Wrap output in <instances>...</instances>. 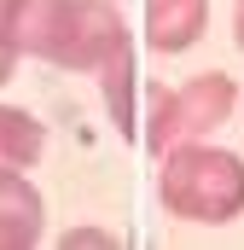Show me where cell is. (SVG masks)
<instances>
[{"label": "cell", "instance_id": "ba28073f", "mask_svg": "<svg viewBox=\"0 0 244 250\" xmlns=\"http://www.w3.org/2000/svg\"><path fill=\"white\" fill-rule=\"evenodd\" d=\"M181 140H186V128H181V99H175V87H151V93H145V151L163 157V151H175Z\"/></svg>", "mask_w": 244, "mask_h": 250}, {"label": "cell", "instance_id": "4fadbf2b", "mask_svg": "<svg viewBox=\"0 0 244 250\" xmlns=\"http://www.w3.org/2000/svg\"><path fill=\"white\" fill-rule=\"evenodd\" d=\"M239 111H244V99H239Z\"/></svg>", "mask_w": 244, "mask_h": 250}, {"label": "cell", "instance_id": "7c38bea8", "mask_svg": "<svg viewBox=\"0 0 244 250\" xmlns=\"http://www.w3.org/2000/svg\"><path fill=\"white\" fill-rule=\"evenodd\" d=\"M233 41H239V53H244V0L233 6Z\"/></svg>", "mask_w": 244, "mask_h": 250}, {"label": "cell", "instance_id": "3957f363", "mask_svg": "<svg viewBox=\"0 0 244 250\" xmlns=\"http://www.w3.org/2000/svg\"><path fill=\"white\" fill-rule=\"evenodd\" d=\"M175 99H181V128L186 140H209L221 123H233V111H239V82L227 76V70H198L192 82L175 87Z\"/></svg>", "mask_w": 244, "mask_h": 250}, {"label": "cell", "instance_id": "8992f818", "mask_svg": "<svg viewBox=\"0 0 244 250\" xmlns=\"http://www.w3.org/2000/svg\"><path fill=\"white\" fill-rule=\"evenodd\" d=\"M47 151V123L23 105H0V169H35Z\"/></svg>", "mask_w": 244, "mask_h": 250}, {"label": "cell", "instance_id": "6da1fadb", "mask_svg": "<svg viewBox=\"0 0 244 250\" xmlns=\"http://www.w3.org/2000/svg\"><path fill=\"white\" fill-rule=\"evenodd\" d=\"M18 47L23 59H47L59 70L93 76L117 47H128V23L117 0H29L18 23Z\"/></svg>", "mask_w": 244, "mask_h": 250}, {"label": "cell", "instance_id": "7a4b0ae2", "mask_svg": "<svg viewBox=\"0 0 244 250\" xmlns=\"http://www.w3.org/2000/svg\"><path fill=\"white\" fill-rule=\"evenodd\" d=\"M157 204L175 221L227 227L244 215V157L215 140H181L157 157Z\"/></svg>", "mask_w": 244, "mask_h": 250}, {"label": "cell", "instance_id": "52a82bcc", "mask_svg": "<svg viewBox=\"0 0 244 250\" xmlns=\"http://www.w3.org/2000/svg\"><path fill=\"white\" fill-rule=\"evenodd\" d=\"M93 76H99V93H105V117L128 134V128H134V87H140V70H134V41H128V47H117V53L99 64Z\"/></svg>", "mask_w": 244, "mask_h": 250}, {"label": "cell", "instance_id": "8fae6325", "mask_svg": "<svg viewBox=\"0 0 244 250\" xmlns=\"http://www.w3.org/2000/svg\"><path fill=\"white\" fill-rule=\"evenodd\" d=\"M23 12H29V0H0V35H18Z\"/></svg>", "mask_w": 244, "mask_h": 250}, {"label": "cell", "instance_id": "5b68a950", "mask_svg": "<svg viewBox=\"0 0 244 250\" xmlns=\"http://www.w3.org/2000/svg\"><path fill=\"white\" fill-rule=\"evenodd\" d=\"M47 227V204L23 169H0V250H29Z\"/></svg>", "mask_w": 244, "mask_h": 250}, {"label": "cell", "instance_id": "30bf717a", "mask_svg": "<svg viewBox=\"0 0 244 250\" xmlns=\"http://www.w3.org/2000/svg\"><path fill=\"white\" fill-rule=\"evenodd\" d=\"M18 59H23V47H18V35H0V87L12 82V70H18Z\"/></svg>", "mask_w": 244, "mask_h": 250}, {"label": "cell", "instance_id": "277c9868", "mask_svg": "<svg viewBox=\"0 0 244 250\" xmlns=\"http://www.w3.org/2000/svg\"><path fill=\"white\" fill-rule=\"evenodd\" d=\"M209 29V0H145V47L175 59Z\"/></svg>", "mask_w": 244, "mask_h": 250}, {"label": "cell", "instance_id": "9c48e42d", "mask_svg": "<svg viewBox=\"0 0 244 250\" xmlns=\"http://www.w3.org/2000/svg\"><path fill=\"white\" fill-rule=\"evenodd\" d=\"M59 245H64V250H117L122 239L111 233V227H64Z\"/></svg>", "mask_w": 244, "mask_h": 250}]
</instances>
